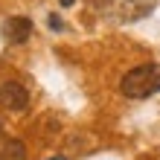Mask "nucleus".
<instances>
[{
    "mask_svg": "<svg viewBox=\"0 0 160 160\" xmlns=\"http://www.w3.org/2000/svg\"><path fill=\"white\" fill-rule=\"evenodd\" d=\"M122 96L128 99H148L160 90V64H140L131 67L119 82Z\"/></svg>",
    "mask_w": 160,
    "mask_h": 160,
    "instance_id": "obj_1",
    "label": "nucleus"
},
{
    "mask_svg": "<svg viewBox=\"0 0 160 160\" xmlns=\"http://www.w3.org/2000/svg\"><path fill=\"white\" fill-rule=\"evenodd\" d=\"M0 105L6 111H12V114H21V111H26V105H29V90H26L21 82H15V79L0 82Z\"/></svg>",
    "mask_w": 160,
    "mask_h": 160,
    "instance_id": "obj_2",
    "label": "nucleus"
},
{
    "mask_svg": "<svg viewBox=\"0 0 160 160\" xmlns=\"http://www.w3.org/2000/svg\"><path fill=\"white\" fill-rule=\"evenodd\" d=\"M32 35V21L23 15H15V18H6L3 21V38L9 44H26Z\"/></svg>",
    "mask_w": 160,
    "mask_h": 160,
    "instance_id": "obj_3",
    "label": "nucleus"
},
{
    "mask_svg": "<svg viewBox=\"0 0 160 160\" xmlns=\"http://www.w3.org/2000/svg\"><path fill=\"white\" fill-rule=\"evenodd\" d=\"M0 160H26V146L21 140H9V143L0 148Z\"/></svg>",
    "mask_w": 160,
    "mask_h": 160,
    "instance_id": "obj_4",
    "label": "nucleus"
},
{
    "mask_svg": "<svg viewBox=\"0 0 160 160\" xmlns=\"http://www.w3.org/2000/svg\"><path fill=\"white\" fill-rule=\"evenodd\" d=\"M47 23H50V29H55V32L64 29V23H61V18H58V15H50V18H47Z\"/></svg>",
    "mask_w": 160,
    "mask_h": 160,
    "instance_id": "obj_5",
    "label": "nucleus"
},
{
    "mask_svg": "<svg viewBox=\"0 0 160 160\" xmlns=\"http://www.w3.org/2000/svg\"><path fill=\"white\" fill-rule=\"evenodd\" d=\"M58 3H61V6H73L76 0H58Z\"/></svg>",
    "mask_w": 160,
    "mask_h": 160,
    "instance_id": "obj_6",
    "label": "nucleus"
},
{
    "mask_svg": "<svg viewBox=\"0 0 160 160\" xmlns=\"http://www.w3.org/2000/svg\"><path fill=\"white\" fill-rule=\"evenodd\" d=\"M50 160H64V157H50Z\"/></svg>",
    "mask_w": 160,
    "mask_h": 160,
    "instance_id": "obj_7",
    "label": "nucleus"
}]
</instances>
